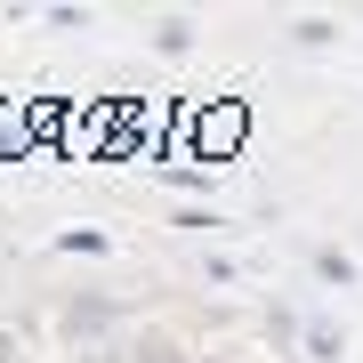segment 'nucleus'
Instances as JSON below:
<instances>
[{
    "label": "nucleus",
    "mask_w": 363,
    "mask_h": 363,
    "mask_svg": "<svg viewBox=\"0 0 363 363\" xmlns=\"http://www.w3.org/2000/svg\"><path fill=\"white\" fill-rule=\"evenodd\" d=\"M298 347H307V363H339V347H347V339H339L331 323H307V331H298Z\"/></svg>",
    "instance_id": "obj_1"
},
{
    "label": "nucleus",
    "mask_w": 363,
    "mask_h": 363,
    "mask_svg": "<svg viewBox=\"0 0 363 363\" xmlns=\"http://www.w3.org/2000/svg\"><path fill=\"white\" fill-rule=\"evenodd\" d=\"M315 274H323V283H355V259L347 250H315Z\"/></svg>",
    "instance_id": "obj_2"
},
{
    "label": "nucleus",
    "mask_w": 363,
    "mask_h": 363,
    "mask_svg": "<svg viewBox=\"0 0 363 363\" xmlns=\"http://www.w3.org/2000/svg\"><path fill=\"white\" fill-rule=\"evenodd\" d=\"M65 323H73V331H105V323H113V307H97V298H89V307H73Z\"/></svg>",
    "instance_id": "obj_3"
},
{
    "label": "nucleus",
    "mask_w": 363,
    "mask_h": 363,
    "mask_svg": "<svg viewBox=\"0 0 363 363\" xmlns=\"http://www.w3.org/2000/svg\"><path fill=\"white\" fill-rule=\"evenodd\" d=\"M0 363H16V331H0Z\"/></svg>",
    "instance_id": "obj_4"
}]
</instances>
